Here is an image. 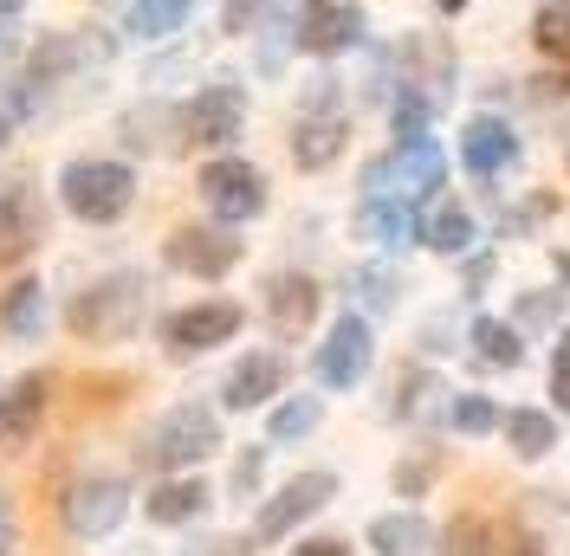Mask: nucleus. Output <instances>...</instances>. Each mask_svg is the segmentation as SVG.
<instances>
[{
  "label": "nucleus",
  "mask_w": 570,
  "mask_h": 556,
  "mask_svg": "<svg viewBox=\"0 0 570 556\" xmlns=\"http://www.w3.org/2000/svg\"><path fill=\"white\" fill-rule=\"evenodd\" d=\"M292 556H351V544H344V537H305Z\"/></svg>",
  "instance_id": "nucleus-41"
},
{
  "label": "nucleus",
  "mask_w": 570,
  "mask_h": 556,
  "mask_svg": "<svg viewBox=\"0 0 570 556\" xmlns=\"http://www.w3.org/2000/svg\"><path fill=\"white\" fill-rule=\"evenodd\" d=\"M532 46L544 52V59L570 66V0H544V7L532 13Z\"/></svg>",
  "instance_id": "nucleus-27"
},
{
  "label": "nucleus",
  "mask_w": 570,
  "mask_h": 556,
  "mask_svg": "<svg viewBox=\"0 0 570 556\" xmlns=\"http://www.w3.org/2000/svg\"><path fill=\"white\" fill-rule=\"evenodd\" d=\"M91 59V39H78V33H46L33 46V59H27V85H59V78H71V71Z\"/></svg>",
  "instance_id": "nucleus-22"
},
{
  "label": "nucleus",
  "mask_w": 570,
  "mask_h": 556,
  "mask_svg": "<svg viewBox=\"0 0 570 556\" xmlns=\"http://www.w3.org/2000/svg\"><path fill=\"white\" fill-rule=\"evenodd\" d=\"M149 311V278L142 272H110L98 285H85L66 305V330L78 344H124Z\"/></svg>",
  "instance_id": "nucleus-1"
},
{
  "label": "nucleus",
  "mask_w": 570,
  "mask_h": 556,
  "mask_svg": "<svg viewBox=\"0 0 570 556\" xmlns=\"http://www.w3.org/2000/svg\"><path fill=\"white\" fill-rule=\"evenodd\" d=\"M434 7H441V13H448V20H454V13H461L466 0H434Z\"/></svg>",
  "instance_id": "nucleus-47"
},
{
  "label": "nucleus",
  "mask_w": 570,
  "mask_h": 556,
  "mask_svg": "<svg viewBox=\"0 0 570 556\" xmlns=\"http://www.w3.org/2000/svg\"><path fill=\"white\" fill-rule=\"evenodd\" d=\"M331 498H337V473H324V466H318V473L285 479V486L259 505V518H253V544H285L305 518H318Z\"/></svg>",
  "instance_id": "nucleus-9"
},
{
  "label": "nucleus",
  "mask_w": 570,
  "mask_h": 556,
  "mask_svg": "<svg viewBox=\"0 0 570 556\" xmlns=\"http://www.w3.org/2000/svg\"><path fill=\"white\" fill-rule=\"evenodd\" d=\"M487 278H493V259H473V266H466V291H473V285H487Z\"/></svg>",
  "instance_id": "nucleus-44"
},
{
  "label": "nucleus",
  "mask_w": 570,
  "mask_h": 556,
  "mask_svg": "<svg viewBox=\"0 0 570 556\" xmlns=\"http://www.w3.org/2000/svg\"><path fill=\"white\" fill-rule=\"evenodd\" d=\"M422 240L434 246V252H466V246H473V214L454 208V201H441V208L422 220Z\"/></svg>",
  "instance_id": "nucleus-28"
},
{
  "label": "nucleus",
  "mask_w": 570,
  "mask_h": 556,
  "mask_svg": "<svg viewBox=\"0 0 570 556\" xmlns=\"http://www.w3.org/2000/svg\"><path fill=\"white\" fill-rule=\"evenodd\" d=\"M448 181V156L434 137H415V142H395L390 156H376L363 169V201H434Z\"/></svg>",
  "instance_id": "nucleus-4"
},
{
  "label": "nucleus",
  "mask_w": 570,
  "mask_h": 556,
  "mask_svg": "<svg viewBox=\"0 0 570 556\" xmlns=\"http://www.w3.org/2000/svg\"><path fill=\"white\" fill-rule=\"evenodd\" d=\"M466 344H473L480 363H493V369H519L525 363V330L519 324H499V317H473Z\"/></svg>",
  "instance_id": "nucleus-24"
},
{
  "label": "nucleus",
  "mask_w": 570,
  "mask_h": 556,
  "mask_svg": "<svg viewBox=\"0 0 570 556\" xmlns=\"http://www.w3.org/2000/svg\"><path fill=\"white\" fill-rule=\"evenodd\" d=\"M7 137H13V123H7V110H0V149H7Z\"/></svg>",
  "instance_id": "nucleus-48"
},
{
  "label": "nucleus",
  "mask_w": 570,
  "mask_h": 556,
  "mask_svg": "<svg viewBox=\"0 0 570 556\" xmlns=\"http://www.w3.org/2000/svg\"><path fill=\"white\" fill-rule=\"evenodd\" d=\"M247 246L234 240V227H176L163 240V266L169 272H188V278H227L240 266Z\"/></svg>",
  "instance_id": "nucleus-12"
},
{
  "label": "nucleus",
  "mask_w": 570,
  "mask_h": 556,
  "mask_svg": "<svg viewBox=\"0 0 570 556\" xmlns=\"http://www.w3.org/2000/svg\"><path fill=\"white\" fill-rule=\"evenodd\" d=\"M0 556H7V550H0Z\"/></svg>",
  "instance_id": "nucleus-49"
},
{
  "label": "nucleus",
  "mask_w": 570,
  "mask_h": 556,
  "mask_svg": "<svg viewBox=\"0 0 570 556\" xmlns=\"http://www.w3.org/2000/svg\"><path fill=\"white\" fill-rule=\"evenodd\" d=\"M351 291L370 305V311H390V305H395V272H383V266H363V272H351Z\"/></svg>",
  "instance_id": "nucleus-33"
},
{
  "label": "nucleus",
  "mask_w": 570,
  "mask_h": 556,
  "mask_svg": "<svg viewBox=\"0 0 570 556\" xmlns=\"http://www.w3.org/2000/svg\"><path fill=\"white\" fill-rule=\"evenodd\" d=\"M298 52L312 59H337L363 39V7L356 0H298V20H292Z\"/></svg>",
  "instance_id": "nucleus-13"
},
{
  "label": "nucleus",
  "mask_w": 570,
  "mask_h": 556,
  "mask_svg": "<svg viewBox=\"0 0 570 556\" xmlns=\"http://www.w3.org/2000/svg\"><path fill=\"white\" fill-rule=\"evenodd\" d=\"M39 330H46V285L39 278L7 285V298H0V337L7 344H33Z\"/></svg>",
  "instance_id": "nucleus-21"
},
{
  "label": "nucleus",
  "mask_w": 570,
  "mask_h": 556,
  "mask_svg": "<svg viewBox=\"0 0 570 556\" xmlns=\"http://www.w3.org/2000/svg\"><path fill=\"white\" fill-rule=\"evenodd\" d=\"M441 556H493V524L461 512V518L441 530Z\"/></svg>",
  "instance_id": "nucleus-32"
},
{
  "label": "nucleus",
  "mask_w": 570,
  "mask_h": 556,
  "mask_svg": "<svg viewBox=\"0 0 570 556\" xmlns=\"http://www.w3.org/2000/svg\"><path fill=\"white\" fill-rule=\"evenodd\" d=\"M130 388H137L130 376H98V383L85 376V408H91V401H98V408H117V401H124Z\"/></svg>",
  "instance_id": "nucleus-38"
},
{
  "label": "nucleus",
  "mask_w": 570,
  "mask_h": 556,
  "mask_svg": "<svg viewBox=\"0 0 570 556\" xmlns=\"http://www.w3.org/2000/svg\"><path fill=\"white\" fill-rule=\"evenodd\" d=\"M208 505H214V492H208V479H195V473H169V479H156V486L142 492V518L163 524V530L195 524Z\"/></svg>",
  "instance_id": "nucleus-19"
},
{
  "label": "nucleus",
  "mask_w": 570,
  "mask_h": 556,
  "mask_svg": "<svg viewBox=\"0 0 570 556\" xmlns=\"http://www.w3.org/2000/svg\"><path fill=\"white\" fill-rule=\"evenodd\" d=\"M370 363H376V337H370V317L363 311H344L331 330H324L318 356H312V376H318V388H356L363 376H370Z\"/></svg>",
  "instance_id": "nucleus-10"
},
{
  "label": "nucleus",
  "mask_w": 570,
  "mask_h": 556,
  "mask_svg": "<svg viewBox=\"0 0 570 556\" xmlns=\"http://www.w3.org/2000/svg\"><path fill=\"white\" fill-rule=\"evenodd\" d=\"M20 7H27V0H0V13H7V20H20Z\"/></svg>",
  "instance_id": "nucleus-46"
},
{
  "label": "nucleus",
  "mask_w": 570,
  "mask_h": 556,
  "mask_svg": "<svg viewBox=\"0 0 570 556\" xmlns=\"http://www.w3.org/2000/svg\"><path fill=\"white\" fill-rule=\"evenodd\" d=\"M188 13H195V0H137V7H130V33L137 39H169V33H181Z\"/></svg>",
  "instance_id": "nucleus-29"
},
{
  "label": "nucleus",
  "mask_w": 570,
  "mask_h": 556,
  "mask_svg": "<svg viewBox=\"0 0 570 556\" xmlns=\"http://www.w3.org/2000/svg\"><path fill=\"white\" fill-rule=\"evenodd\" d=\"M493 550H499V556H544V550H538V537H532L519 518H512V524H493Z\"/></svg>",
  "instance_id": "nucleus-34"
},
{
  "label": "nucleus",
  "mask_w": 570,
  "mask_h": 556,
  "mask_svg": "<svg viewBox=\"0 0 570 556\" xmlns=\"http://www.w3.org/2000/svg\"><path fill=\"white\" fill-rule=\"evenodd\" d=\"M266 453H273V447H247L240 459H234V492H240V498H253V492H259V473H266Z\"/></svg>",
  "instance_id": "nucleus-35"
},
{
  "label": "nucleus",
  "mask_w": 570,
  "mask_h": 556,
  "mask_svg": "<svg viewBox=\"0 0 570 556\" xmlns=\"http://www.w3.org/2000/svg\"><path fill=\"white\" fill-rule=\"evenodd\" d=\"M46 246V208L27 181H0V266H27Z\"/></svg>",
  "instance_id": "nucleus-14"
},
{
  "label": "nucleus",
  "mask_w": 570,
  "mask_h": 556,
  "mask_svg": "<svg viewBox=\"0 0 570 556\" xmlns=\"http://www.w3.org/2000/svg\"><path fill=\"white\" fill-rule=\"evenodd\" d=\"M52 408V376L33 369V376H13L0 388V453H20L39 434V420Z\"/></svg>",
  "instance_id": "nucleus-15"
},
{
  "label": "nucleus",
  "mask_w": 570,
  "mask_h": 556,
  "mask_svg": "<svg viewBox=\"0 0 570 556\" xmlns=\"http://www.w3.org/2000/svg\"><path fill=\"white\" fill-rule=\"evenodd\" d=\"M13 544V505H7V492H0V550Z\"/></svg>",
  "instance_id": "nucleus-43"
},
{
  "label": "nucleus",
  "mask_w": 570,
  "mask_h": 556,
  "mask_svg": "<svg viewBox=\"0 0 570 556\" xmlns=\"http://www.w3.org/2000/svg\"><path fill=\"white\" fill-rule=\"evenodd\" d=\"M448 427L454 434H493V427H505V415H499L493 395H454L448 401Z\"/></svg>",
  "instance_id": "nucleus-31"
},
{
  "label": "nucleus",
  "mask_w": 570,
  "mask_h": 556,
  "mask_svg": "<svg viewBox=\"0 0 570 556\" xmlns=\"http://www.w3.org/2000/svg\"><path fill=\"white\" fill-rule=\"evenodd\" d=\"M13 46H20V20H7V13H0V59H7Z\"/></svg>",
  "instance_id": "nucleus-42"
},
{
  "label": "nucleus",
  "mask_w": 570,
  "mask_h": 556,
  "mask_svg": "<svg viewBox=\"0 0 570 556\" xmlns=\"http://www.w3.org/2000/svg\"><path fill=\"white\" fill-rule=\"evenodd\" d=\"M318 278L312 272H273L266 278V324L279 330V337H305L312 324H318Z\"/></svg>",
  "instance_id": "nucleus-17"
},
{
  "label": "nucleus",
  "mask_w": 570,
  "mask_h": 556,
  "mask_svg": "<svg viewBox=\"0 0 570 556\" xmlns=\"http://www.w3.org/2000/svg\"><path fill=\"white\" fill-rule=\"evenodd\" d=\"M519 149H525V142L512 137L505 117H473V123L461 130V162H466V175H480V181L505 175L512 162H519Z\"/></svg>",
  "instance_id": "nucleus-18"
},
{
  "label": "nucleus",
  "mask_w": 570,
  "mask_h": 556,
  "mask_svg": "<svg viewBox=\"0 0 570 556\" xmlns=\"http://www.w3.org/2000/svg\"><path fill=\"white\" fill-rule=\"evenodd\" d=\"M273 395H285V356L279 349H253V356H240V363L227 369L220 408H227V415H253V408H266Z\"/></svg>",
  "instance_id": "nucleus-16"
},
{
  "label": "nucleus",
  "mask_w": 570,
  "mask_h": 556,
  "mask_svg": "<svg viewBox=\"0 0 570 556\" xmlns=\"http://www.w3.org/2000/svg\"><path fill=\"white\" fill-rule=\"evenodd\" d=\"M428 486H434V459H402V466H395V492H402V498H422Z\"/></svg>",
  "instance_id": "nucleus-36"
},
{
  "label": "nucleus",
  "mask_w": 570,
  "mask_h": 556,
  "mask_svg": "<svg viewBox=\"0 0 570 556\" xmlns=\"http://www.w3.org/2000/svg\"><path fill=\"white\" fill-rule=\"evenodd\" d=\"M220 453V415H214L208 401H176L169 415L156 420L149 434H142L137 459L149 466V473H195L202 459H214Z\"/></svg>",
  "instance_id": "nucleus-3"
},
{
  "label": "nucleus",
  "mask_w": 570,
  "mask_h": 556,
  "mask_svg": "<svg viewBox=\"0 0 570 556\" xmlns=\"http://www.w3.org/2000/svg\"><path fill=\"white\" fill-rule=\"evenodd\" d=\"M551 401H558V415H570V330L558 337V356H551Z\"/></svg>",
  "instance_id": "nucleus-37"
},
{
  "label": "nucleus",
  "mask_w": 570,
  "mask_h": 556,
  "mask_svg": "<svg viewBox=\"0 0 570 556\" xmlns=\"http://www.w3.org/2000/svg\"><path fill=\"white\" fill-rule=\"evenodd\" d=\"M176 130H181L188 149H227V142L247 130V91H240L234 78L202 85V91L176 110Z\"/></svg>",
  "instance_id": "nucleus-6"
},
{
  "label": "nucleus",
  "mask_w": 570,
  "mask_h": 556,
  "mask_svg": "<svg viewBox=\"0 0 570 556\" xmlns=\"http://www.w3.org/2000/svg\"><path fill=\"white\" fill-rule=\"evenodd\" d=\"M124 518H130V479L124 473H78L59 492V524H66L71 544H98Z\"/></svg>",
  "instance_id": "nucleus-5"
},
{
  "label": "nucleus",
  "mask_w": 570,
  "mask_h": 556,
  "mask_svg": "<svg viewBox=\"0 0 570 556\" xmlns=\"http://www.w3.org/2000/svg\"><path fill=\"white\" fill-rule=\"evenodd\" d=\"M505 440L519 459H544V453L558 447V420L544 415V408H519V415H505Z\"/></svg>",
  "instance_id": "nucleus-25"
},
{
  "label": "nucleus",
  "mask_w": 570,
  "mask_h": 556,
  "mask_svg": "<svg viewBox=\"0 0 570 556\" xmlns=\"http://www.w3.org/2000/svg\"><path fill=\"white\" fill-rule=\"evenodd\" d=\"M195 188H202V201L220 227H247V220L266 214V175L253 169L247 156H214Z\"/></svg>",
  "instance_id": "nucleus-8"
},
{
  "label": "nucleus",
  "mask_w": 570,
  "mask_h": 556,
  "mask_svg": "<svg viewBox=\"0 0 570 556\" xmlns=\"http://www.w3.org/2000/svg\"><path fill=\"white\" fill-rule=\"evenodd\" d=\"M344 142H351V117L337 105V91H331V78H318V91L305 98L298 110V123H292V162L305 175L331 169L337 156H344Z\"/></svg>",
  "instance_id": "nucleus-7"
},
{
  "label": "nucleus",
  "mask_w": 570,
  "mask_h": 556,
  "mask_svg": "<svg viewBox=\"0 0 570 556\" xmlns=\"http://www.w3.org/2000/svg\"><path fill=\"white\" fill-rule=\"evenodd\" d=\"M434 98L428 91H415V85H402L395 91V105H390V123H395V142H415V137H428V117H434Z\"/></svg>",
  "instance_id": "nucleus-30"
},
{
  "label": "nucleus",
  "mask_w": 570,
  "mask_h": 556,
  "mask_svg": "<svg viewBox=\"0 0 570 556\" xmlns=\"http://www.w3.org/2000/svg\"><path fill=\"white\" fill-rule=\"evenodd\" d=\"M356 234L383 252H402V246L422 240V208L415 201H363L356 208Z\"/></svg>",
  "instance_id": "nucleus-20"
},
{
  "label": "nucleus",
  "mask_w": 570,
  "mask_h": 556,
  "mask_svg": "<svg viewBox=\"0 0 570 556\" xmlns=\"http://www.w3.org/2000/svg\"><path fill=\"white\" fill-rule=\"evenodd\" d=\"M259 20V0H227V33H247Z\"/></svg>",
  "instance_id": "nucleus-40"
},
{
  "label": "nucleus",
  "mask_w": 570,
  "mask_h": 556,
  "mask_svg": "<svg viewBox=\"0 0 570 556\" xmlns=\"http://www.w3.org/2000/svg\"><path fill=\"white\" fill-rule=\"evenodd\" d=\"M181 556H253V537H202V544H188Z\"/></svg>",
  "instance_id": "nucleus-39"
},
{
  "label": "nucleus",
  "mask_w": 570,
  "mask_h": 556,
  "mask_svg": "<svg viewBox=\"0 0 570 556\" xmlns=\"http://www.w3.org/2000/svg\"><path fill=\"white\" fill-rule=\"evenodd\" d=\"M318 420H324L318 395H292V401H279V408H273V420H266V440H273V447H292V440H305Z\"/></svg>",
  "instance_id": "nucleus-26"
},
{
  "label": "nucleus",
  "mask_w": 570,
  "mask_h": 556,
  "mask_svg": "<svg viewBox=\"0 0 570 556\" xmlns=\"http://www.w3.org/2000/svg\"><path fill=\"white\" fill-rule=\"evenodd\" d=\"M551 266H558V278L570 285V252H551Z\"/></svg>",
  "instance_id": "nucleus-45"
},
{
  "label": "nucleus",
  "mask_w": 570,
  "mask_h": 556,
  "mask_svg": "<svg viewBox=\"0 0 570 556\" xmlns=\"http://www.w3.org/2000/svg\"><path fill=\"white\" fill-rule=\"evenodd\" d=\"M59 201H66L71 220L110 227V220H124L130 201H137V169L130 162H110V156H71L66 169H59Z\"/></svg>",
  "instance_id": "nucleus-2"
},
{
  "label": "nucleus",
  "mask_w": 570,
  "mask_h": 556,
  "mask_svg": "<svg viewBox=\"0 0 570 556\" xmlns=\"http://www.w3.org/2000/svg\"><path fill=\"white\" fill-rule=\"evenodd\" d=\"M240 324H247L240 305H227V298H202V305H181V311L163 317V349H169L176 363H188V356H202V349H214V344H234Z\"/></svg>",
  "instance_id": "nucleus-11"
},
{
  "label": "nucleus",
  "mask_w": 570,
  "mask_h": 556,
  "mask_svg": "<svg viewBox=\"0 0 570 556\" xmlns=\"http://www.w3.org/2000/svg\"><path fill=\"white\" fill-rule=\"evenodd\" d=\"M428 544H434V530H428V518H415V512L370 518V550L376 556H422Z\"/></svg>",
  "instance_id": "nucleus-23"
}]
</instances>
